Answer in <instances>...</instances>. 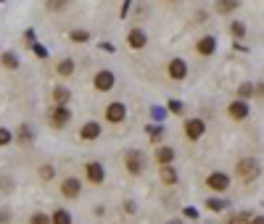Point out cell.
<instances>
[{
  "mask_svg": "<svg viewBox=\"0 0 264 224\" xmlns=\"http://www.w3.org/2000/svg\"><path fill=\"white\" fill-rule=\"evenodd\" d=\"M235 174L241 182H254V179L259 177V161H256V158H241V161L235 164Z\"/></svg>",
  "mask_w": 264,
  "mask_h": 224,
  "instance_id": "cell-1",
  "label": "cell"
},
{
  "mask_svg": "<svg viewBox=\"0 0 264 224\" xmlns=\"http://www.w3.org/2000/svg\"><path fill=\"white\" fill-rule=\"evenodd\" d=\"M124 169L130 171V174H143V169H145V161H143V153H138V150H127L124 153Z\"/></svg>",
  "mask_w": 264,
  "mask_h": 224,
  "instance_id": "cell-2",
  "label": "cell"
},
{
  "mask_svg": "<svg viewBox=\"0 0 264 224\" xmlns=\"http://www.w3.org/2000/svg\"><path fill=\"white\" fill-rule=\"evenodd\" d=\"M69 119H72V111L66 106H53V111H50V127L53 130H63L69 124Z\"/></svg>",
  "mask_w": 264,
  "mask_h": 224,
  "instance_id": "cell-3",
  "label": "cell"
},
{
  "mask_svg": "<svg viewBox=\"0 0 264 224\" xmlns=\"http://www.w3.org/2000/svg\"><path fill=\"white\" fill-rule=\"evenodd\" d=\"M93 85L98 93H108L114 85H117V76H114V72H108V69H103V72H98L93 76Z\"/></svg>",
  "mask_w": 264,
  "mask_h": 224,
  "instance_id": "cell-4",
  "label": "cell"
},
{
  "mask_svg": "<svg viewBox=\"0 0 264 224\" xmlns=\"http://www.w3.org/2000/svg\"><path fill=\"white\" fill-rule=\"evenodd\" d=\"M80 193H82V182L77 177H66L61 182V195L63 198H69V201H74V198H80Z\"/></svg>",
  "mask_w": 264,
  "mask_h": 224,
  "instance_id": "cell-5",
  "label": "cell"
},
{
  "mask_svg": "<svg viewBox=\"0 0 264 224\" xmlns=\"http://www.w3.org/2000/svg\"><path fill=\"white\" fill-rule=\"evenodd\" d=\"M206 187H209V190H217V193H222V190L230 187V177L222 174V171H214V174L206 177Z\"/></svg>",
  "mask_w": 264,
  "mask_h": 224,
  "instance_id": "cell-6",
  "label": "cell"
},
{
  "mask_svg": "<svg viewBox=\"0 0 264 224\" xmlns=\"http://www.w3.org/2000/svg\"><path fill=\"white\" fill-rule=\"evenodd\" d=\"M124 116H127V106L124 103H108V108H106V119L111 121V124H122L124 121Z\"/></svg>",
  "mask_w": 264,
  "mask_h": 224,
  "instance_id": "cell-7",
  "label": "cell"
},
{
  "mask_svg": "<svg viewBox=\"0 0 264 224\" xmlns=\"http://www.w3.org/2000/svg\"><path fill=\"white\" fill-rule=\"evenodd\" d=\"M206 132V124L201 119H188L185 121V134H188V140H201Z\"/></svg>",
  "mask_w": 264,
  "mask_h": 224,
  "instance_id": "cell-8",
  "label": "cell"
},
{
  "mask_svg": "<svg viewBox=\"0 0 264 224\" xmlns=\"http://www.w3.org/2000/svg\"><path fill=\"white\" fill-rule=\"evenodd\" d=\"M169 76L175 82H183L185 76H188V63H185L183 58H172L169 61Z\"/></svg>",
  "mask_w": 264,
  "mask_h": 224,
  "instance_id": "cell-9",
  "label": "cell"
},
{
  "mask_svg": "<svg viewBox=\"0 0 264 224\" xmlns=\"http://www.w3.org/2000/svg\"><path fill=\"white\" fill-rule=\"evenodd\" d=\"M85 174H87V179H90L93 185H101V182H103V177H106V171H103V164L90 161V164L85 166Z\"/></svg>",
  "mask_w": 264,
  "mask_h": 224,
  "instance_id": "cell-10",
  "label": "cell"
},
{
  "mask_svg": "<svg viewBox=\"0 0 264 224\" xmlns=\"http://www.w3.org/2000/svg\"><path fill=\"white\" fill-rule=\"evenodd\" d=\"M227 113L235 121H243V119L248 116V103H246V100H233V103L227 106Z\"/></svg>",
  "mask_w": 264,
  "mask_h": 224,
  "instance_id": "cell-11",
  "label": "cell"
},
{
  "mask_svg": "<svg viewBox=\"0 0 264 224\" xmlns=\"http://www.w3.org/2000/svg\"><path fill=\"white\" fill-rule=\"evenodd\" d=\"M127 42H130V48H132V50H143V48H145V42H148V37H145V32H143V29H132L130 35H127Z\"/></svg>",
  "mask_w": 264,
  "mask_h": 224,
  "instance_id": "cell-12",
  "label": "cell"
},
{
  "mask_svg": "<svg viewBox=\"0 0 264 224\" xmlns=\"http://www.w3.org/2000/svg\"><path fill=\"white\" fill-rule=\"evenodd\" d=\"M16 143L21 145V148H29V145L35 143V132H32V127H29V124H21V127H19Z\"/></svg>",
  "mask_w": 264,
  "mask_h": 224,
  "instance_id": "cell-13",
  "label": "cell"
},
{
  "mask_svg": "<svg viewBox=\"0 0 264 224\" xmlns=\"http://www.w3.org/2000/svg\"><path fill=\"white\" fill-rule=\"evenodd\" d=\"M80 137L82 140H98L101 137V124H98V121H87V124H82Z\"/></svg>",
  "mask_w": 264,
  "mask_h": 224,
  "instance_id": "cell-14",
  "label": "cell"
},
{
  "mask_svg": "<svg viewBox=\"0 0 264 224\" xmlns=\"http://www.w3.org/2000/svg\"><path fill=\"white\" fill-rule=\"evenodd\" d=\"M172 161H175V148H169V145L156 148V164L159 166H169Z\"/></svg>",
  "mask_w": 264,
  "mask_h": 224,
  "instance_id": "cell-15",
  "label": "cell"
},
{
  "mask_svg": "<svg viewBox=\"0 0 264 224\" xmlns=\"http://www.w3.org/2000/svg\"><path fill=\"white\" fill-rule=\"evenodd\" d=\"M196 50H198V56H211L217 50V40L214 37H201L196 45Z\"/></svg>",
  "mask_w": 264,
  "mask_h": 224,
  "instance_id": "cell-16",
  "label": "cell"
},
{
  "mask_svg": "<svg viewBox=\"0 0 264 224\" xmlns=\"http://www.w3.org/2000/svg\"><path fill=\"white\" fill-rule=\"evenodd\" d=\"M159 177H162L164 185H175L180 174H177V169H172V166H162V169H159Z\"/></svg>",
  "mask_w": 264,
  "mask_h": 224,
  "instance_id": "cell-17",
  "label": "cell"
},
{
  "mask_svg": "<svg viewBox=\"0 0 264 224\" xmlns=\"http://www.w3.org/2000/svg\"><path fill=\"white\" fill-rule=\"evenodd\" d=\"M69 90L66 87H53V106H66L69 103Z\"/></svg>",
  "mask_w": 264,
  "mask_h": 224,
  "instance_id": "cell-18",
  "label": "cell"
},
{
  "mask_svg": "<svg viewBox=\"0 0 264 224\" xmlns=\"http://www.w3.org/2000/svg\"><path fill=\"white\" fill-rule=\"evenodd\" d=\"M50 224H72V214L66 208H56L50 216Z\"/></svg>",
  "mask_w": 264,
  "mask_h": 224,
  "instance_id": "cell-19",
  "label": "cell"
},
{
  "mask_svg": "<svg viewBox=\"0 0 264 224\" xmlns=\"http://www.w3.org/2000/svg\"><path fill=\"white\" fill-rule=\"evenodd\" d=\"M56 72H59V76H72L74 74V61L72 58H61L59 66H56Z\"/></svg>",
  "mask_w": 264,
  "mask_h": 224,
  "instance_id": "cell-20",
  "label": "cell"
},
{
  "mask_svg": "<svg viewBox=\"0 0 264 224\" xmlns=\"http://www.w3.org/2000/svg\"><path fill=\"white\" fill-rule=\"evenodd\" d=\"M238 8V0H217V14H233Z\"/></svg>",
  "mask_w": 264,
  "mask_h": 224,
  "instance_id": "cell-21",
  "label": "cell"
},
{
  "mask_svg": "<svg viewBox=\"0 0 264 224\" xmlns=\"http://www.w3.org/2000/svg\"><path fill=\"white\" fill-rule=\"evenodd\" d=\"M0 63L14 72V69H19V56L16 53H3V56H0Z\"/></svg>",
  "mask_w": 264,
  "mask_h": 224,
  "instance_id": "cell-22",
  "label": "cell"
},
{
  "mask_svg": "<svg viewBox=\"0 0 264 224\" xmlns=\"http://www.w3.org/2000/svg\"><path fill=\"white\" fill-rule=\"evenodd\" d=\"M251 95H254V85H251V82H243V85L238 87V100H246Z\"/></svg>",
  "mask_w": 264,
  "mask_h": 224,
  "instance_id": "cell-23",
  "label": "cell"
},
{
  "mask_svg": "<svg viewBox=\"0 0 264 224\" xmlns=\"http://www.w3.org/2000/svg\"><path fill=\"white\" fill-rule=\"evenodd\" d=\"M230 32H233V37L241 40V37H246V24H243V21H233V24H230Z\"/></svg>",
  "mask_w": 264,
  "mask_h": 224,
  "instance_id": "cell-24",
  "label": "cell"
},
{
  "mask_svg": "<svg viewBox=\"0 0 264 224\" xmlns=\"http://www.w3.org/2000/svg\"><path fill=\"white\" fill-rule=\"evenodd\" d=\"M29 224H50V216L42 214V211H37V214L29 216Z\"/></svg>",
  "mask_w": 264,
  "mask_h": 224,
  "instance_id": "cell-25",
  "label": "cell"
},
{
  "mask_svg": "<svg viewBox=\"0 0 264 224\" xmlns=\"http://www.w3.org/2000/svg\"><path fill=\"white\" fill-rule=\"evenodd\" d=\"M69 37H72V42H87V40H90V35H87L85 29H74Z\"/></svg>",
  "mask_w": 264,
  "mask_h": 224,
  "instance_id": "cell-26",
  "label": "cell"
},
{
  "mask_svg": "<svg viewBox=\"0 0 264 224\" xmlns=\"http://www.w3.org/2000/svg\"><path fill=\"white\" fill-rule=\"evenodd\" d=\"M56 177V169L50 164H42L40 166V179H53Z\"/></svg>",
  "mask_w": 264,
  "mask_h": 224,
  "instance_id": "cell-27",
  "label": "cell"
},
{
  "mask_svg": "<svg viewBox=\"0 0 264 224\" xmlns=\"http://www.w3.org/2000/svg\"><path fill=\"white\" fill-rule=\"evenodd\" d=\"M11 140H14V134H11V130L0 127V148H3V145H11Z\"/></svg>",
  "mask_w": 264,
  "mask_h": 224,
  "instance_id": "cell-28",
  "label": "cell"
},
{
  "mask_svg": "<svg viewBox=\"0 0 264 224\" xmlns=\"http://www.w3.org/2000/svg\"><path fill=\"white\" fill-rule=\"evenodd\" d=\"M69 5V0H48V11H63Z\"/></svg>",
  "mask_w": 264,
  "mask_h": 224,
  "instance_id": "cell-29",
  "label": "cell"
},
{
  "mask_svg": "<svg viewBox=\"0 0 264 224\" xmlns=\"http://www.w3.org/2000/svg\"><path fill=\"white\" fill-rule=\"evenodd\" d=\"M206 206H209L211 211H222V208H224V203L220 201V198H211V201H206Z\"/></svg>",
  "mask_w": 264,
  "mask_h": 224,
  "instance_id": "cell-30",
  "label": "cell"
},
{
  "mask_svg": "<svg viewBox=\"0 0 264 224\" xmlns=\"http://www.w3.org/2000/svg\"><path fill=\"white\" fill-rule=\"evenodd\" d=\"M11 219H14V214L8 208H0V224H11Z\"/></svg>",
  "mask_w": 264,
  "mask_h": 224,
  "instance_id": "cell-31",
  "label": "cell"
},
{
  "mask_svg": "<svg viewBox=\"0 0 264 224\" xmlns=\"http://www.w3.org/2000/svg\"><path fill=\"white\" fill-rule=\"evenodd\" d=\"M169 111H172V113H183L185 106L180 103V100H169Z\"/></svg>",
  "mask_w": 264,
  "mask_h": 224,
  "instance_id": "cell-32",
  "label": "cell"
},
{
  "mask_svg": "<svg viewBox=\"0 0 264 224\" xmlns=\"http://www.w3.org/2000/svg\"><path fill=\"white\" fill-rule=\"evenodd\" d=\"M148 132H151V137H153V140H159V137L164 134V130H162V127H148Z\"/></svg>",
  "mask_w": 264,
  "mask_h": 224,
  "instance_id": "cell-33",
  "label": "cell"
},
{
  "mask_svg": "<svg viewBox=\"0 0 264 224\" xmlns=\"http://www.w3.org/2000/svg\"><path fill=\"white\" fill-rule=\"evenodd\" d=\"M183 211H185V216H188V219H198V211L193 208V206H185Z\"/></svg>",
  "mask_w": 264,
  "mask_h": 224,
  "instance_id": "cell-34",
  "label": "cell"
},
{
  "mask_svg": "<svg viewBox=\"0 0 264 224\" xmlns=\"http://www.w3.org/2000/svg\"><path fill=\"white\" fill-rule=\"evenodd\" d=\"M32 48H35V53L40 56V58H45V48H42V45H32Z\"/></svg>",
  "mask_w": 264,
  "mask_h": 224,
  "instance_id": "cell-35",
  "label": "cell"
},
{
  "mask_svg": "<svg viewBox=\"0 0 264 224\" xmlns=\"http://www.w3.org/2000/svg\"><path fill=\"white\" fill-rule=\"evenodd\" d=\"M124 208H127V214H135V203H132V201H127Z\"/></svg>",
  "mask_w": 264,
  "mask_h": 224,
  "instance_id": "cell-36",
  "label": "cell"
},
{
  "mask_svg": "<svg viewBox=\"0 0 264 224\" xmlns=\"http://www.w3.org/2000/svg\"><path fill=\"white\" fill-rule=\"evenodd\" d=\"M254 93H256V95H259V98H264V82H262V85H259V87H254Z\"/></svg>",
  "mask_w": 264,
  "mask_h": 224,
  "instance_id": "cell-37",
  "label": "cell"
},
{
  "mask_svg": "<svg viewBox=\"0 0 264 224\" xmlns=\"http://www.w3.org/2000/svg\"><path fill=\"white\" fill-rule=\"evenodd\" d=\"M248 224H264V216H254V219H251Z\"/></svg>",
  "mask_w": 264,
  "mask_h": 224,
  "instance_id": "cell-38",
  "label": "cell"
},
{
  "mask_svg": "<svg viewBox=\"0 0 264 224\" xmlns=\"http://www.w3.org/2000/svg\"><path fill=\"white\" fill-rule=\"evenodd\" d=\"M166 224H180V222H166Z\"/></svg>",
  "mask_w": 264,
  "mask_h": 224,
  "instance_id": "cell-39",
  "label": "cell"
}]
</instances>
